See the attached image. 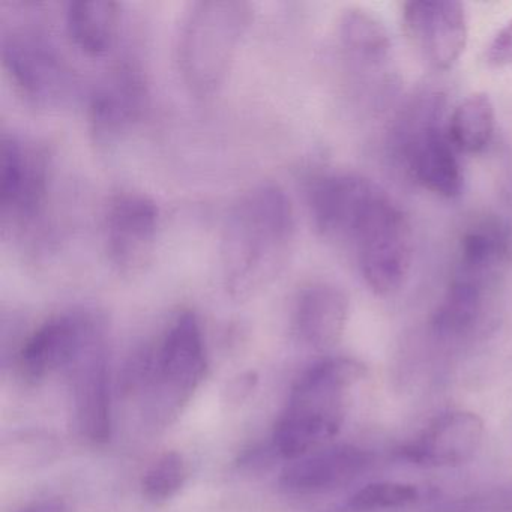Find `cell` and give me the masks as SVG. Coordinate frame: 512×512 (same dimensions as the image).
Wrapping results in <instances>:
<instances>
[{
	"label": "cell",
	"instance_id": "cell-15",
	"mask_svg": "<svg viewBox=\"0 0 512 512\" xmlns=\"http://www.w3.org/2000/svg\"><path fill=\"white\" fill-rule=\"evenodd\" d=\"M68 373L80 433L95 445L109 442L112 434V401L106 337L92 344Z\"/></svg>",
	"mask_w": 512,
	"mask_h": 512
},
{
	"label": "cell",
	"instance_id": "cell-24",
	"mask_svg": "<svg viewBox=\"0 0 512 512\" xmlns=\"http://www.w3.org/2000/svg\"><path fill=\"white\" fill-rule=\"evenodd\" d=\"M188 478L187 461L178 452L161 455L143 476L142 490L151 502H166L184 487Z\"/></svg>",
	"mask_w": 512,
	"mask_h": 512
},
{
	"label": "cell",
	"instance_id": "cell-20",
	"mask_svg": "<svg viewBox=\"0 0 512 512\" xmlns=\"http://www.w3.org/2000/svg\"><path fill=\"white\" fill-rule=\"evenodd\" d=\"M122 7L113 0L68 2L65 29L71 43L91 58L107 55L118 40Z\"/></svg>",
	"mask_w": 512,
	"mask_h": 512
},
{
	"label": "cell",
	"instance_id": "cell-25",
	"mask_svg": "<svg viewBox=\"0 0 512 512\" xmlns=\"http://www.w3.org/2000/svg\"><path fill=\"white\" fill-rule=\"evenodd\" d=\"M485 59L493 67H508L512 65V20L506 23L488 46Z\"/></svg>",
	"mask_w": 512,
	"mask_h": 512
},
{
	"label": "cell",
	"instance_id": "cell-8",
	"mask_svg": "<svg viewBox=\"0 0 512 512\" xmlns=\"http://www.w3.org/2000/svg\"><path fill=\"white\" fill-rule=\"evenodd\" d=\"M49 158L40 145L16 134L0 142V218L5 232L34 229L46 211Z\"/></svg>",
	"mask_w": 512,
	"mask_h": 512
},
{
	"label": "cell",
	"instance_id": "cell-3",
	"mask_svg": "<svg viewBox=\"0 0 512 512\" xmlns=\"http://www.w3.org/2000/svg\"><path fill=\"white\" fill-rule=\"evenodd\" d=\"M365 376V365L352 358L325 359L305 371L275 425L272 446L278 457L298 460L328 446L340 433L352 389Z\"/></svg>",
	"mask_w": 512,
	"mask_h": 512
},
{
	"label": "cell",
	"instance_id": "cell-5",
	"mask_svg": "<svg viewBox=\"0 0 512 512\" xmlns=\"http://www.w3.org/2000/svg\"><path fill=\"white\" fill-rule=\"evenodd\" d=\"M253 13L244 0H200L190 5L179 32L178 64L194 95H214L226 82Z\"/></svg>",
	"mask_w": 512,
	"mask_h": 512
},
{
	"label": "cell",
	"instance_id": "cell-14",
	"mask_svg": "<svg viewBox=\"0 0 512 512\" xmlns=\"http://www.w3.org/2000/svg\"><path fill=\"white\" fill-rule=\"evenodd\" d=\"M484 433V421L476 413L455 410L431 421L415 439L401 446L400 455L428 469L463 466L478 454Z\"/></svg>",
	"mask_w": 512,
	"mask_h": 512
},
{
	"label": "cell",
	"instance_id": "cell-27",
	"mask_svg": "<svg viewBox=\"0 0 512 512\" xmlns=\"http://www.w3.org/2000/svg\"><path fill=\"white\" fill-rule=\"evenodd\" d=\"M19 512H71V509L64 500L50 499L34 503V505L28 506V508Z\"/></svg>",
	"mask_w": 512,
	"mask_h": 512
},
{
	"label": "cell",
	"instance_id": "cell-19",
	"mask_svg": "<svg viewBox=\"0 0 512 512\" xmlns=\"http://www.w3.org/2000/svg\"><path fill=\"white\" fill-rule=\"evenodd\" d=\"M512 257V230L499 217H484L470 224L458 244L455 269L502 278Z\"/></svg>",
	"mask_w": 512,
	"mask_h": 512
},
{
	"label": "cell",
	"instance_id": "cell-7",
	"mask_svg": "<svg viewBox=\"0 0 512 512\" xmlns=\"http://www.w3.org/2000/svg\"><path fill=\"white\" fill-rule=\"evenodd\" d=\"M350 247L371 292L389 296L404 286L412 268V226L386 191L359 224Z\"/></svg>",
	"mask_w": 512,
	"mask_h": 512
},
{
	"label": "cell",
	"instance_id": "cell-11",
	"mask_svg": "<svg viewBox=\"0 0 512 512\" xmlns=\"http://www.w3.org/2000/svg\"><path fill=\"white\" fill-rule=\"evenodd\" d=\"M383 193L379 185L356 173L320 175L308 190L314 227L322 238L350 245L359 224Z\"/></svg>",
	"mask_w": 512,
	"mask_h": 512
},
{
	"label": "cell",
	"instance_id": "cell-2",
	"mask_svg": "<svg viewBox=\"0 0 512 512\" xmlns=\"http://www.w3.org/2000/svg\"><path fill=\"white\" fill-rule=\"evenodd\" d=\"M205 343L193 311L179 314L154 352L134 356L124 374L125 391L137 394L149 427L166 428L184 412L205 379Z\"/></svg>",
	"mask_w": 512,
	"mask_h": 512
},
{
	"label": "cell",
	"instance_id": "cell-10",
	"mask_svg": "<svg viewBox=\"0 0 512 512\" xmlns=\"http://www.w3.org/2000/svg\"><path fill=\"white\" fill-rule=\"evenodd\" d=\"M104 335L100 317L91 311L71 310L46 320L26 340L20 352V370L31 382H40L62 370H70L77 359Z\"/></svg>",
	"mask_w": 512,
	"mask_h": 512
},
{
	"label": "cell",
	"instance_id": "cell-1",
	"mask_svg": "<svg viewBox=\"0 0 512 512\" xmlns=\"http://www.w3.org/2000/svg\"><path fill=\"white\" fill-rule=\"evenodd\" d=\"M295 229L292 202L280 185H256L233 203L220 248L221 274L230 298H254L283 274Z\"/></svg>",
	"mask_w": 512,
	"mask_h": 512
},
{
	"label": "cell",
	"instance_id": "cell-6",
	"mask_svg": "<svg viewBox=\"0 0 512 512\" xmlns=\"http://www.w3.org/2000/svg\"><path fill=\"white\" fill-rule=\"evenodd\" d=\"M445 107L443 95L418 98L398 125L397 146L416 184L443 199H455L463 193L464 173L448 136Z\"/></svg>",
	"mask_w": 512,
	"mask_h": 512
},
{
	"label": "cell",
	"instance_id": "cell-22",
	"mask_svg": "<svg viewBox=\"0 0 512 512\" xmlns=\"http://www.w3.org/2000/svg\"><path fill=\"white\" fill-rule=\"evenodd\" d=\"M496 128L493 101L484 92L464 98L448 119V136L463 154H481L490 145Z\"/></svg>",
	"mask_w": 512,
	"mask_h": 512
},
{
	"label": "cell",
	"instance_id": "cell-4",
	"mask_svg": "<svg viewBox=\"0 0 512 512\" xmlns=\"http://www.w3.org/2000/svg\"><path fill=\"white\" fill-rule=\"evenodd\" d=\"M0 13V56L14 85L32 103L62 106L76 88L74 71L53 41L37 4H10Z\"/></svg>",
	"mask_w": 512,
	"mask_h": 512
},
{
	"label": "cell",
	"instance_id": "cell-17",
	"mask_svg": "<svg viewBox=\"0 0 512 512\" xmlns=\"http://www.w3.org/2000/svg\"><path fill=\"white\" fill-rule=\"evenodd\" d=\"M371 463L373 455L358 446H325L290 461L281 472L280 484L292 494L329 493L352 484Z\"/></svg>",
	"mask_w": 512,
	"mask_h": 512
},
{
	"label": "cell",
	"instance_id": "cell-18",
	"mask_svg": "<svg viewBox=\"0 0 512 512\" xmlns=\"http://www.w3.org/2000/svg\"><path fill=\"white\" fill-rule=\"evenodd\" d=\"M349 320V298L340 287L313 283L296 299L295 328L301 340L317 350L340 343Z\"/></svg>",
	"mask_w": 512,
	"mask_h": 512
},
{
	"label": "cell",
	"instance_id": "cell-21",
	"mask_svg": "<svg viewBox=\"0 0 512 512\" xmlns=\"http://www.w3.org/2000/svg\"><path fill=\"white\" fill-rule=\"evenodd\" d=\"M338 38L346 55L367 67L382 64L391 53L388 29L364 8H349L341 14Z\"/></svg>",
	"mask_w": 512,
	"mask_h": 512
},
{
	"label": "cell",
	"instance_id": "cell-13",
	"mask_svg": "<svg viewBox=\"0 0 512 512\" xmlns=\"http://www.w3.org/2000/svg\"><path fill=\"white\" fill-rule=\"evenodd\" d=\"M403 26L412 46L434 70H451L469 40L466 11L454 0H410Z\"/></svg>",
	"mask_w": 512,
	"mask_h": 512
},
{
	"label": "cell",
	"instance_id": "cell-23",
	"mask_svg": "<svg viewBox=\"0 0 512 512\" xmlns=\"http://www.w3.org/2000/svg\"><path fill=\"white\" fill-rule=\"evenodd\" d=\"M418 499L416 485L394 481L371 482L352 494L344 508L347 512L389 511L406 508Z\"/></svg>",
	"mask_w": 512,
	"mask_h": 512
},
{
	"label": "cell",
	"instance_id": "cell-9",
	"mask_svg": "<svg viewBox=\"0 0 512 512\" xmlns=\"http://www.w3.org/2000/svg\"><path fill=\"white\" fill-rule=\"evenodd\" d=\"M160 229L157 203L137 191H121L104 217V242L113 269L124 277L145 271L154 257Z\"/></svg>",
	"mask_w": 512,
	"mask_h": 512
},
{
	"label": "cell",
	"instance_id": "cell-26",
	"mask_svg": "<svg viewBox=\"0 0 512 512\" xmlns=\"http://www.w3.org/2000/svg\"><path fill=\"white\" fill-rule=\"evenodd\" d=\"M257 382H259V377L253 371L236 376L227 386L226 403L229 406H239L244 403L256 388Z\"/></svg>",
	"mask_w": 512,
	"mask_h": 512
},
{
	"label": "cell",
	"instance_id": "cell-12",
	"mask_svg": "<svg viewBox=\"0 0 512 512\" xmlns=\"http://www.w3.org/2000/svg\"><path fill=\"white\" fill-rule=\"evenodd\" d=\"M148 85L139 65L118 62L100 82L95 83L89 98V125L98 145H112L130 133L148 107Z\"/></svg>",
	"mask_w": 512,
	"mask_h": 512
},
{
	"label": "cell",
	"instance_id": "cell-16",
	"mask_svg": "<svg viewBox=\"0 0 512 512\" xmlns=\"http://www.w3.org/2000/svg\"><path fill=\"white\" fill-rule=\"evenodd\" d=\"M500 278L454 269L445 295L431 316V329L443 341L472 337L484 325Z\"/></svg>",
	"mask_w": 512,
	"mask_h": 512
}]
</instances>
